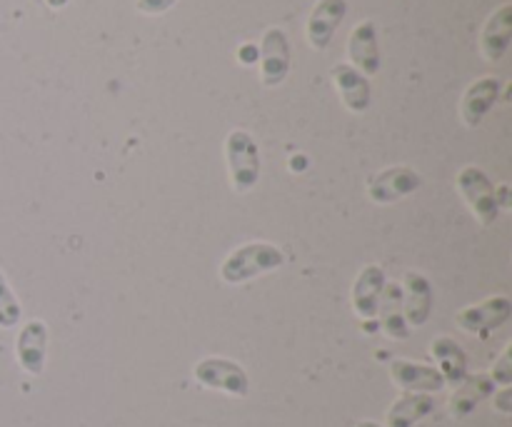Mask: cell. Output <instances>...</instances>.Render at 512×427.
<instances>
[{
  "instance_id": "obj_1",
  "label": "cell",
  "mask_w": 512,
  "mask_h": 427,
  "mask_svg": "<svg viewBox=\"0 0 512 427\" xmlns=\"http://www.w3.org/2000/svg\"><path fill=\"white\" fill-rule=\"evenodd\" d=\"M285 253L278 245L270 243H248L233 250L220 265V278L228 285H243L248 280L260 278L265 273L283 268Z\"/></svg>"
},
{
  "instance_id": "obj_2",
  "label": "cell",
  "mask_w": 512,
  "mask_h": 427,
  "mask_svg": "<svg viewBox=\"0 0 512 427\" xmlns=\"http://www.w3.org/2000/svg\"><path fill=\"white\" fill-rule=\"evenodd\" d=\"M225 158H228L230 185L235 193H250L260 180V150L253 135L245 130H233L225 138Z\"/></svg>"
},
{
  "instance_id": "obj_3",
  "label": "cell",
  "mask_w": 512,
  "mask_h": 427,
  "mask_svg": "<svg viewBox=\"0 0 512 427\" xmlns=\"http://www.w3.org/2000/svg\"><path fill=\"white\" fill-rule=\"evenodd\" d=\"M455 185H458V193L463 195L468 208L473 210V215L478 218V223L490 228V225L498 220L500 203L498 193H495V185L493 180L488 178V173L475 168V165H465L458 173V178H455Z\"/></svg>"
},
{
  "instance_id": "obj_4",
  "label": "cell",
  "mask_w": 512,
  "mask_h": 427,
  "mask_svg": "<svg viewBox=\"0 0 512 427\" xmlns=\"http://www.w3.org/2000/svg\"><path fill=\"white\" fill-rule=\"evenodd\" d=\"M195 380L208 390H220L233 398H248L250 378L243 365L228 358H203L193 370Z\"/></svg>"
},
{
  "instance_id": "obj_5",
  "label": "cell",
  "mask_w": 512,
  "mask_h": 427,
  "mask_svg": "<svg viewBox=\"0 0 512 427\" xmlns=\"http://www.w3.org/2000/svg\"><path fill=\"white\" fill-rule=\"evenodd\" d=\"M512 318V300L508 295H493V298L483 300V303L468 305V308L458 310L455 323L460 330L478 338H488L493 330L503 328Z\"/></svg>"
},
{
  "instance_id": "obj_6",
  "label": "cell",
  "mask_w": 512,
  "mask_h": 427,
  "mask_svg": "<svg viewBox=\"0 0 512 427\" xmlns=\"http://www.w3.org/2000/svg\"><path fill=\"white\" fill-rule=\"evenodd\" d=\"M290 73V43L285 30L268 28L260 43V75L265 88H275Z\"/></svg>"
},
{
  "instance_id": "obj_7",
  "label": "cell",
  "mask_w": 512,
  "mask_h": 427,
  "mask_svg": "<svg viewBox=\"0 0 512 427\" xmlns=\"http://www.w3.org/2000/svg\"><path fill=\"white\" fill-rule=\"evenodd\" d=\"M15 358L28 375L33 378L43 375L45 358H48V325L43 320H28L20 328L15 340Z\"/></svg>"
},
{
  "instance_id": "obj_8",
  "label": "cell",
  "mask_w": 512,
  "mask_h": 427,
  "mask_svg": "<svg viewBox=\"0 0 512 427\" xmlns=\"http://www.w3.org/2000/svg\"><path fill=\"white\" fill-rule=\"evenodd\" d=\"M420 175L410 168H385L368 180V195L373 203L388 205L408 198L420 188Z\"/></svg>"
},
{
  "instance_id": "obj_9",
  "label": "cell",
  "mask_w": 512,
  "mask_h": 427,
  "mask_svg": "<svg viewBox=\"0 0 512 427\" xmlns=\"http://www.w3.org/2000/svg\"><path fill=\"white\" fill-rule=\"evenodd\" d=\"M390 378L398 385L403 393H425L433 395L445 388L443 375L438 368L423 363H413V360H393L390 363Z\"/></svg>"
},
{
  "instance_id": "obj_10",
  "label": "cell",
  "mask_w": 512,
  "mask_h": 427,
  "mask_svg": "<svg viewBox=\"0 0 512 427\" xmlns=\"http://www.w3.org/2000/svg\"><path fill=\"white\" fill-rule=\"evenodd\" d=\"M385 270L380 265H365L353 283V310L360 320H375L380 310V298L385 293Z\"/></svg>"
},
{
  "instance_id": "obj_11",
  "label": "cell",
  "mask_w": 512,
  "mask_h": 427,
  "mask_svg": "<svg viewBox=\"0 0 512 427\" xmlns=\"http://www.w3.org/2000/svg\"><path fill=\"white\" fill-rule=\"evenodd\" d=\"M433 313V288L423 273H405L403 278V315L408 328H423Z\"/></svg>"
},
{
  "instance_id": "obj_12",
  "label": "cell",
  "mask_w": 512,
  "mask_h": 427,
  "mask_svg": "<svg viewBox=\"0 0 512 427\" xmlns=\"http://www.w3.org/2000/svg\"><path fill=\"white\" fill-rule=\"evenodd\" d=\"M500 80L493 75H485V78L475 80L468 90H465L463 100H460V118L468 128H478L485 120V115L495 108L500 98Z\"/></svg>"
},
{
  "instance_id": "obj_13",
  "label": "cell",
  "mask_w": 512,
  "mask_h": 427,
  "mask_svg": "<svg viewBox=\"0 0 512 427\" xmlns=\"http://www.w3.org/2000/svg\"><path fill=\"white\" fill-rule=\"evenodd\" d=\"M330 75H333L335 88H338L340 98H343L345 108L350 113H365L370 108V103H373V90H370L368 75H363L348 63H338Z\"/></svg>"
},
{
  "instance_id": "obj_14",
  "label": "cell",
  "mask_w": 512,
  "mask_h": 427,
  "mask_svg": "<svg viewBox=\"0 0 512 427\" xmlns=\"http://www.w3.org/2000/svg\"><path fill=\"white\" fill-rule=\"evenodd\" d=\"M345 13H348V3L345 0H320L308 20V43L315 50L328 48L333 43L335 30L343 23Z\"/></svg>"
},
{
  "instance_id": "obj_15",
  "label": "cell",
  "mask_w": 512,
  "mask_h": 427,
  "mask_svg": "<svg viewBox=\"0 0 512 427\" xmlns=\"http://www.w3.org/2000/svg\"><path fill=\"white\" fill-rule=\"evenodd\" d=\"M348 55L353 60V68L363 75H375L380 70V48H378V28L373 20H363L358 28L350 33Z\"/></svg>"
},
{
  "instance_id": "obj_16",
  "label": "cell",
  "mask_w": 512,
  "mask_h": 427,
  "mask_svg": "<svg viewBox=\"0 0 512 427\" xmlns=\"http://www.w3.org/2000/svg\"><path fill=\"white\" fill-rule=\"evenodd\" d=\"M512 40V5L505 3L495 10L485 23L483 35H480V48L490 63H498L510 48Z\"/></svg>"
},
{
  "instance_id": "obj_17",
  "label": "cell",
  "mask_w": 512,
  "mask_h": 427,
  "mask_svg": "<svg viewBox=\"0 0 512 427\" xmlns=\"http://www.w3.org/2000/svg\"><path fill=\"white\" fill-rule=\"evenodd\" d=\"M430 355L438 363V373L443 375L445 385L458 388L465 378H468V355H465L463 345L455 343L453 338H438L430 345Z\"/></svg>"
},
{
  "instance_id": "obj_18",
  "label": "cell",
  "mask_w": 512,
  "mask_h": 427,
  "mask_svg": "<svg viewBox=\"0 0 512 427\" xmlns=\"http://www.w3.org/2000/svg\"><path fill=\"white\" fill-rule=\"evenodd\" d=\"M490 395H495V383L490 380V375H468L450 398V413L455 418H468Z\"/></svg>"
},
{
  "instance_id": "obj_19",
  "label": "cell",
  "mask_w": 512,
  "mask_h": 427,
  "mask_svg": "<svg viewBox=\"0 0 512 427\" xmlns=\"http://www.w3.org/2000/svg\"><path fill=\"white\" fill-rule=\"evenodd\" d=\"M433 413H435L433 395L403 393L393 405H390L385 420H388V427H415L420 420H425Z\"/></svg>"
},
{
  "instance_id": "obj_20",
  "label": "cell",
  "mask_w": 512,
  "mask_h": 427,
  "mask_svg": "<svg viewBox=\"0 0 512 427\" xmlns=\"http://www.w3.org/2000/svg\"><path fill=\"white\" fill-rule=\"evenodd\" d=\"M385 290L388 293H383L380 298L378 310V315H383V330L393 340H405L410 335V328L403 315V290L398 285H385Z\"/></svg>"
},
{
  "instance_id": "obj_21",
  "label": "cell",
  "mask_w": 512,
  "mask_h": 427,
  "mask_svg": "<svg viewBox=\"0 0 512 427\" xmlns=\"http://www.w3.org/2000/svg\"><path fill=\"white\" fill-rule=\"evenodd\" d=\"M23 320V308H20L18 298H15L13 288H10L8 278L0 270V328L10 330Z\"/></svg>"
},
{
  "instance_id": "obj_22",
  "label": "cell",
  "mask_w": 512,
  "mask_h": 427,
  "mask_svg": "<svg viewBox=\"0 0 512 427\" xmlns=\"http://www.w3.org/2000/svg\"><path fill=\"white\" fill-rule=\"evenodd\" d=\"M490 380L495 385H503V388H510L512 385V345L503 350V355L498 358V363L493 365V373H490Z\"/></svg>"
},
{
  "instance_id": "obj_23",
  "label": "cell",
  "mask_w": 512,
  "mask_h": 427,
  "mask_svg": "<svg viewBox=\"0 0 512 427\" xmlns=\"http://www.w3.org/2000/svg\"><path fill=\"white\" fill-rule=\"evenodd\" d=\"M178 0H135V8L143 15H163L168 13Z\"/></svg>"
},
{
  "instance_id": "obj_24",
  "label": "cell",
  "mask_w": 512,
  "mask_h": 427,
  "mask_svg": "<svg viewBox=\"0 0 512 427\" xmlns=\"http://www.w3.org/2000/svg\"><path fill=\"white\" fill-rule=\"evenodd\" d=\"M493 405H495V410H498V413L510 415L512 413V390L503 388L498 395H493Z\"/></svg>"
},
{
  "instance_id": "obj_25",
  "label": "cell",
  "mask_w": 512,
  "mask_h": 427,
  "mask_svg": "<svg viewBox=\"0 0 512 427\" xmlns=\"http://www.w3.org/2000/svg\"><path fill=\"white\" fill-rule=\"evenodd\" d=\"M45 3H48L53 10H60V8H65V5H68L70 0H45Z\"/></svg>"
},
{
  "instance_id": "obj_26",
  "label": "cell",
  "mask_w": 512,
  "mask_h": 427,
  "mask_svg": "<svg viewBox=\"0 0 512 427\" xmlns=\"http://www.w3.org/2000/svg\"><path fill=\"white\" fill-rule=\"evenodd\" d=\"M355 427H380V425L373 423V420H360V423H355Z\"/></svg>"
}]
</instances>
